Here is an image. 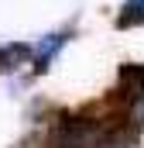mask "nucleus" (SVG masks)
I'll return each instance as SVG.
<instances>
[{"instance_id":"1","label":"nucleus","mask_w":144,"mask_h":148,"mask_svg":"<svg viewBox=\"0 0 144 148\" xmlns=\"http://www.w3.org/2000/svg\"><path fill=\"white\" fill-rule=\"evenodd\" d=\"M89 141H93V127L82 121H69V124H58L52 131L45 148H89Z\"/></svg>"},{"instance_id":"2","label":"nucleus","mask_w":144,"mask_h":148,"mask_svg":"<svg viewBox=\"0 0 144 148\" xmlns=\"http://www.w3.org/2000/svg\"><path fill=\"white\" fill-rule=\"evenodd\" d=\"M65 38H69L65 31H58V35H48V38H45V41L35 48V69H38V73H45V69H48V62H52V59H55V52L65 45Z\"/></svg>"},{"instance_id":"3","label":"nucleus","mask_w":144,"mask_h":148,"mask_svg":"<svg viewBox=\"0 0 144 148\" xmlns=\"http://www.w3.org/2000/svg\"><path fill=\"white\" fill-rule=\"evenodd\" d=\"M137 24H144V0H124L117 14V28H137Z\"/></svg>"},{"instance_id":"4","label":"nucleus","mask_w":144,"mask_h":148,"mask_svg":"<svg viewBox=\"0 0 144 148\" xmlns=\"http://www.w3.org/2000/svg\"><path fill=\"white\" fill-rule=\"evenodd\" d=\"M28 55H31V48H28V45H3V48H0V73L17 69Z\"/></svg>"}]
</instances>
